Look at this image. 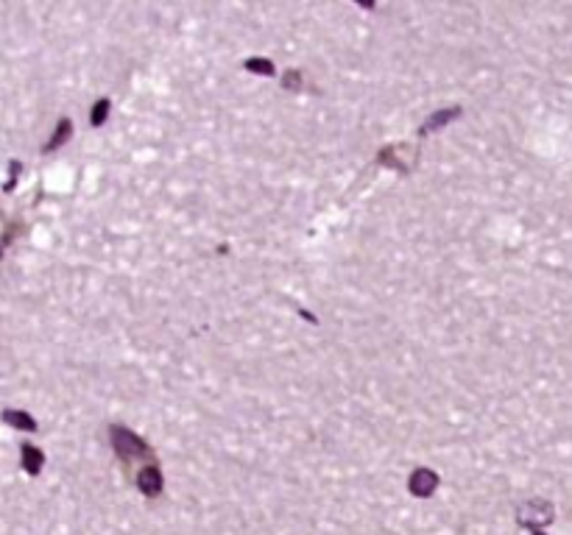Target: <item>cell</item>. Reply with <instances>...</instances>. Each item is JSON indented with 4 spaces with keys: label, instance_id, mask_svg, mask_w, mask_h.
<instances>
[{
    "label": "cell",
    "instance_id": "obj_1",
    "mask_svg": "<svg viewBox=\"0 0 572 535\" xmlns=\"http://www.w3.org/2000/svg\"><path fill=\"white\" fill-rule=\"evenodd\" d=\"M110 440H112V449H115V455L123 460V463H135V460H151V463H154L151 446H148L140 435H135L132 430L123 427V424H112Z\"/></svg>",
    "mask_w": 572,
    "mask_h": 535
},
{
    "label": "cell",
    "instance_id": "obj_2",
    "mask_svg": "<svg viewBox=\"0 0 572 535\" xmlns=\"http://www.w3.org/2000/svg\"><path fill=\"white\" fill-rule=\"evenodd\" d=\"M135 480H137V488H140L148 499H154L162 494V472L157 463L142 465Z\"/></svg>",
    "mask_w": 572,
    "mask_h": 535
},
{
    "label": "cell",
    "instance_id": "obj_3",
    "mask_svg": "<svg viewBox=\"0 0 572 535\" xmlns=\"http://www.w3.org/2000/svg\"><path fill=\"white\" fill-rule=\"evenodd\" d=\"M436 485H438V477L431 472V469H416L411 483H408V488H411L416 497H431L433 490H436Z\"/></svg>",
    "mask_w": 572,
    "mask_h": 535
},
{
    "label": "cell",
    "instance_id": "obj_4",
    "mask_svg": "<svg viewBox=\"0 0 572 535\" xmlns=\"http://www.w3.org/2000/svg\"><path fill=\"white\" fill-rule=\"evenodd\" d=\"M461 115V109L458 107H452V109H442V112H436V115L431 117V121L425 123V126L419 128V134H422V137H425V134H431L433 128H442L444 123H450V121H456V117Z\"/></svg>",
    "mask_w": 572,
    "mask_h": 535
},
{
    "label": "cell",
    "instance_id": "obj_5",
    "mask_svg": "<svg viewBox=\"0 0 572 535\" xmlns=\"http://www.w3.org/2000/svg\"><path fill=\"white\" fill-rule=\"evenodd\" d=\"M42 463H46V458H42V452H39L37 446H23V469H26L28 474H37L39 469H42Z\"/></svg>",
    "mask_w": 572,
    "mask_h": 535
},
{
    "label": "cell",
    "instance_id": "obj_6",
    "mask_svg": "<svg viewBox=\"0 0 572 535\" xmlns=\"http://www.w3.org/2000/svg\"><path fill=\"white\" fill-rule=\"evenodd\" d=\"M71 128H73V123L67 121V117H62V121H59V126H57V132H53V137L46 142V148H42V151H48V153L57 151V148L62 146L67 137H71Z\"/></svg>",
    "mask_w": 572,
    "mask_h": 535
},
{
    "label": "cell",
    "instance_id": "obj_7",
    "mask_svg": "<svg viewBox=\"0 0 572 535\" xmlns=\"http://www.w3.org/2000/svg\"><path fill=\"white\" fill-rule=\"evenodd\" d=\"M3 421H7V424H12V427L28 430V433H34V430H37V421H34L32 415H26V413H17V410H7V413H3Z\"/></svg>",
    "mask_w": 572,
    "mask_h": 535
},
{
    "label": "cell",
    "instance_id": "obj_8",
    "mask_svg": "<svg viewBox=\"0 0 572 535\" xmlns=\"http://www.w3.org/2000/svg\"><path fill=\"white\" fill-rule=\"evenodd\" d=\"M107 115H110V98H98L96 107H92L90 123H92V126H103Z\"/></svg>",
    "mask_w": 572,
    "mask_h": 535
},
{
    "label": "cell",
    "instance_id": "obj_9",
    "mask_svg": "<svg viewBox=\"0 0 572 535\" xmlns=\"http://www.w3.org/2000/svg\"><path fill=\"white\" fill-rule=\"evenodd\" d=\"M246 71L260 73V76H271V73H274V64H271L269 59H249V62H246Z\"/></svg>",
    "mask_w": 572,
    "mask_h": 535
},
{
    "label": "cell",
    "instance_id": "obj_10",
    "mask_svg": "<svg viewBox=\"0 0 572 535\" xmlns=\"http://www.w3.org/2000/svg\"><path fill=\"white\" fill-rule=\"evenodd\" d=\"M299 84H302V76H299V73H285V87H290V89H299Z\"/></svg>",
    "mask_w": 572,
    "mask_h": 535
}]
</instances>
